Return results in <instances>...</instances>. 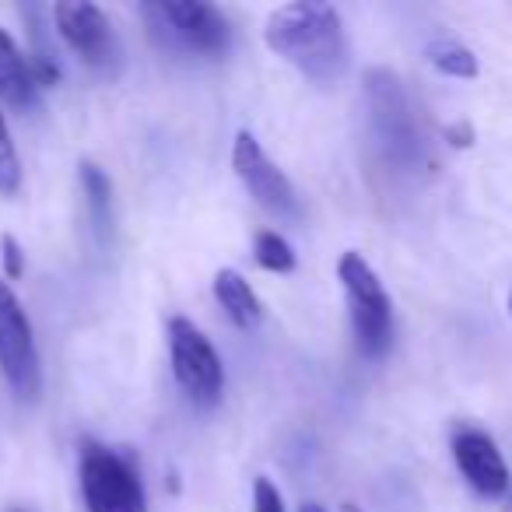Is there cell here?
Returning <instances> with one entry per match:
<instances>
[{"mask_svg":"<svg viewBox=\"0 0 512 512\" xmlns=\"http://www.w3.org/2000/svg\"><path fill=\"white\" fill-rule=\"evenodd\" d=\"M264 39L271 53L299 67L313 81H337L348 71V36L337 8L323 0H295L267 18Z\"/></svg>","mask_w":512,"mask_h":512,"instance_id":"6da1fadb","label":"cell"},{"mask_svg":"<svg viewBox=\"0 0 512 512\" xmlns=\"http://www.w3.org/2000/svg\"><path fill=\"white\" fill-rule=\"evenodd\" d=\"M365 102H369L372 141L383 162L397 172L418 169L425 158V134L404 81L386 67H372L365 71Z\"/></svg>","mask_w":512,"mask_h":512,"instance_id":"7a4b0ae2","label":"cell"},{"mask_svg":"<svg viewBox=\"0 0 512 512\" xmlns=\"http://www.w3.org/2000/svg\"><path fill=\"white\" fill-rule=\"evenodd\" d=\"M337 278L348 295L351 327H355V341L362 355L383 358L393 341V306L379 274L372 271L362 253H344L337 264Z\"/></svg>","mask_w":512,"mask_h":512,"instance_id":"3957f363","label":"cell"},{"mask_svg":"<svg viewBox=\"0 0 512 512\" xmlns=\"http://www.w3.org/2000/svg\"><path fill=\"white\" fill-rule=\"evenodd\" d=\"M169 358L179 390L193 404H218L221 390H225V365H221V355L214 351L211 337L186 316H172L169 320Z\"/></svg>","mask_w":512,"mask_h":512,"instance_id":"277c9868","label":"cell"},{"mask_svg":"<svg viewBox=\"0 0 512 512\" xmlns=\"http://www.w3.org/2000/svg\"><path fill=\"white\" fill-rule=\"evenodd\" d=\"M81 495L88 512H148L141 474L106 446H85L81 453Z\"/></svg>","mask_w":512,"mask_h":512,"instance_id":"5b68a950","label":"cell"},{"mask_svg":"<svg viewBox=\"0 0 512 512\" xmlns=\"http://www.w3.org/2000/svg\"><path fill=\"white\" fill-rule=\"evenodd\" d=\"M0 376L8 379L15 397L36 400L43 386V365H39L36 334L25 306L18 302L15 288L0 278Z\"/></svg>","mask_w":512,"mask_h":512,"instance_id":"8992f818","label":"cell"},{"mask_svg":"<svg viewBox=\"0 0 512 512\" xmlns=\"http://www.w3.org/2000/svg\"><path fill=\"white\" fill-rule=\"evenodd\" d=\"M144 15L155 22V29L169 32L172 43L183 50L204 53V57H218L228 50V18L221 15L214 4H200V0H162V4H144Z\"/></svg>","mask_w":512,"mask_h":512,"instance_id":"52a82bcc","label":"cell"},{"mask_svg":"<svg viewBox=\"0 0 512 512\" xmlns=\"http://www.w3.org/2000/svg\"><path fill=\"white\" fill-rule=\"evenodd\" d=\"M232 169L249 190V197L264 207L274 218H299V193H295L292 179L271 162L260 141L249 130H239L232 144Z\"/></svg>","mask_w":512,"mask_h":512,"instance_id":"ba28073f","label":"cell"},{"mask_svg":"<svg viewBox=\"0 0 512 512\" xmlns=\"http://www.w3.org/2000/svg\"><path fill=\"white\" fill-rule=\"evenodd\" d=\"M53 22L57 32L71 53H78V60H85L88 67H109L120 60V39L113 32V22L106 18V11L88 4V0H64V4H53Z\"/></svg>","mask_w":512,"mask_h":512,"instance_id":"9c48e42d","label":"cell"},{"mask_svg":"<svg viewBox=\"0 0 512 512\" xmlns=\"http://www.w3.org/2000/svg\"><path fill=\"white\" fill-rule=\"evenodd\" d=\"M453 460L470 488L481 491V495L498 498L509 491V467H505L491 435L477 432V428H460L453 435Z\"/></svg>","mask_w":512,"mask_h":512,"instance_id":"30bf717a","label":"cell"},{"mask_svg":"<svg viewBox=\"0 0 512 512\" xmlns=\"http://www.w3.org/2000/svg\"><path fill=\"white\" fill-rule=\"evenodd\" d=\"M39 102V81L32 60L18 50V43L0 29V106L29 113Z\"/></svg>","mask_w":512,"mask_h":512,"instance_id":"8fae6325","label":"cell"},{"mask_svg":"<svg viewBox=\"0 0 512 512\" xmlns=\"http://www.w3.org/2000/svg\"><path fill=\"white\" fill-rule=\"evenodd\" d=\"M211 292H214V302L225 309V316L239 330H253L256 323L264 320V302H260V295H256L253 285H249L239 271H232V267H221V271L214 274Z\"/></svg>","mask_w":512,"mask_h":512,"instance_id":"7c38bea8","label":"cell"},{"mask_svg":"<svg viewBox=\"0 0 512 512\" xmlns=\"http://www.w3.org/2000/svg\"><path fill=\"white\" fill-rule=\"evenodd\" d=\"M428 64L446 74V78H463V81L477 78V57L463 43H456V39H435V43H428Z\"/></svg>","mask_w":512,"mask_h":512,"instance_id":"4fadbf2b","label":"cell"},{"mask_svg":"<svg viewBox=\"0 0 512 512\" xmlns=\"http://www.w3.org/2000/svg\"><path fill=\"white\" fill-rule=\"evenodd\" d=\"M253 256H256V264L271 274H292L295 267H299V256H295L292 242H288L285 235L271 232V228H267V232H256Z\"/></svg>","mask_w":512,"mask_h":512,"instance_id":"5bb4252c","label":"cell"},{"mask_svg":"<svg viewBox=\"0 0 512 512\" xmlns=\"http://www.w3.org/2000/svg\"><path fill=\"white\" fill-rule=\"evenodd\" d=\"M81 190H85L88 214H92L95 228H99V232H106L109 204H113V186H109V176L99 169V165L85 162V165H81Z\"/></svg>","mask_w":512,"mask_h":512,"instance_id":"9a60e30c","label":"cell"},{"mask_svg":"<svg viewBox=\"0 0 512 512\" xmlns=\"http://www.w3.org/2000/svg\"><path fill=\"white\" fill-rule=\"evenodd\" d=\"M18 190H22V162H18L8 120L0 113V197H15Z\"/></svg>","mask_w":512,"mask_h":512,"instance_id":"2e32d148","label":"cell"},{"mask_svg":"<svg viewBox=\"0 0 512 512\" xmlns=\"http://www.w3.org/2000/svg\"><path fill=\"white\" fill-rule=\"evenodd\" d=\"M0 260H4V278L8 281H18L25 274V253L18 246L15 235H0Z\"/></svg>","mask_w":512,"mask_h":512,"instance_id":"e0dca14e","label":"cell"},{"mask_svg":"<svg viewBox=\"0 0 512 512\" xmlns=\"http://www.w3.org/2000/svg\"><path fill=\"white\" fill-rule=\"evenodd\" d=\"M253 512H285L281 491L274 488L267 477H256V484H253Z\"/></svg>","mask_w":512,"mask_h":512,"instance_id":"ac0fdd59","label":"cell"},{"mask_svg":"<svg viewBox=\"0 0 512 512\" xmlns=\"http://www.w3.org/2000/svg\"><path fill=\"white\" fill-rule=\"evenodd\" d=\"M446 134L453 137V144H463V148L470 144V127H449Z\"/></svg>","mask_w":512,"mask_h":512,"instance_id":"d6986e66","label":"cell"},{"mask_svg":"<svg viewBox=\"0 0 512 512\" xmlns=\"http://www.w3.org/2000/svg\"><path fill=\"white\" fill-rule=\"evenodd\" d=\"M299 512H327V509H323V505L320 502H306V505H302V509Z\"/></svg>","mask_w":512,"mask_h":512,"instance_id":"ffe728a7","label":"cell"},{"mask_svg":"<svg viewBox=\"0 0 512 512\" xmlns=\"http://www.w3.org/2000/svg\"><path fill=\"white\" fill-rule=\"evenodd\" d=\"M341 512H355V509H351V505H341Z\"/></svg>","mask_w":512,"mask_h":512,"instance_id":"44dd1931","label":"cell"},{"mask_svg":"<svg viewBox=\"0 0 512 512\" xmlns=\"http://www.w3.org/2000/svg\"><path fill=\"white\" fill-rule=\"evenodd\" d=\"M509 313H512V299H509Z\"/></svg>","mask_w":512,"mask_h":512,"instance_id":"7402d4cb","label":"cell"},{"mask_svg":"<svg viewBox=\"0 0 512 512\" xmlns=\"http://www.w3.org/2000/svg\"><path fill=\"white\" fill-rule=\"evenodd\" d=\"M15 512H22V509H15Z\"/></svg>","mask_w":512,"mask_h":512,"instance_id":"603a6c76","label":"cell"}]
</instances>
